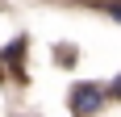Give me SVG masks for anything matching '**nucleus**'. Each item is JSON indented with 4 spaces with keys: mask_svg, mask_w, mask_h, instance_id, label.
<instances>
[{
    "mask_svg": "<svg viewBox=\"0 0 121 117\" xmlns=\"http://www.w3.org/2000/svg\"><path fill=\"white\" fill-rule=\"evenodd\" d=\"M113 92H117V100H121V80H117V84H113Z\"/></svg>",
    "mask_w": 121,
    "mask_h": 117,
    "instance_id": "f03ea898",
    "label": "nucleus"
},
{
    "mask_svg": "<svg viewBox=\"0 0 121 117\" xmlns=\"http://www.w3.org/2000/svg\"><path fill=\"white\" fill-rule=\"evenodd\" d=\"M96 105H100V88H96V84H79L71 109H75V113H88V109H96Z\"/></svg>",
    "mask_w": 121,
    "mask_h": 117,
    "instance_id": "f257e3e1",
    "label": "nucleus"
}]
</instances>
